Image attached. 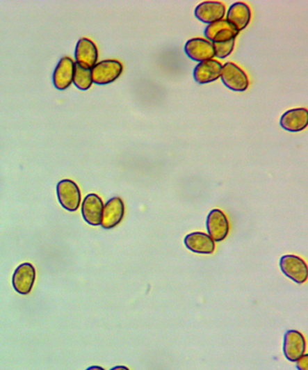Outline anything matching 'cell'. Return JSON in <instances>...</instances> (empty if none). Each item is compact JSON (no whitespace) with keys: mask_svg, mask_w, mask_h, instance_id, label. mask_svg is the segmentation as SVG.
Listing matches in <instances>:
<instances>
[{"mask_svg":"<svg viewBox=\"0 0 308 370\" xmlns=\"http://www.w3.org/2000/svg\"><path fill=\"white\" fill-rule=\"evenodd\" d=\"M57 198L66 211L74 212L79 209L81 193L79 186L70 179L60 181L56 186Z\"/></svg>","mask_w":308,"mask_h":370,"instance_id":"cell-1","label":"cell"},{"mask_svg":"<svg viewBox=\"0 0 308 370\" xmlns=\"http://www.w3.org/2000/svg\"><path fill=\"white\" fill-rule=\"evenodd\" d=\"M123 72L120 61L104 60L96 63L92 69V83L107 85L114 83Z\"/></svg>","mask_w":308,"mask_h":370,"instance_id":"cell-2","label":"cell"},{"mask_svg":"<svg viewBox=\"0 0 308 370\" xmlns=\"http://www.w3.org/2000/svg\"><path fill=\"white\" fill-rule=\"evenodd\" d=\"M220 78L232 92H243L249 88L250 81L246 72L234 63H226L222 65Z\"/></svg>","mask_w":308,"mask_h":370,"instance_id":"cell-3","label":"cell"},{"mask_svg":"<svg viewBox=\"0 0 308 370\" xmlns=\"http://www.w3.org/2000/svg\"><path fill=\"white\" fill-rule=\"evenodd\" d=\"M280 269L286 278L297 284L306 283L308 278L307 263L295 255H286L280 259Z\"/></svg>","mask_w":308,"mask_h":370,"instance_id":"cell-4","label":"cell"},{"mask_svg":"<svg viewBox=\"0 0 308 370\" xmlns=\"http://www.w3.org/2000/svg\"><path fill=\"white\" fill-rule=\"evenodd\" d=\"M36 278L34 266L30 263H23L15 270L12 284L14 289L21 296H27L31 293Z\"/></svg>","mask_w":308,"mask_h":370,"instance_id":"cell-5","label":"cell"},{"mask_svg":"<svg viewBox=\"0 0 308 370\" xmlns=\"http://www.w3.org/2000/svg\"><path fill=\"white\" fill-rule=\"evenodd\" d=\"M307 350L306 339L300 332L289 330L284 336L283 353L286 359L291 362H295L300 359Z\"/></svg>","mask_w":308,"mask_h":370,"instance_id":"cell-6","label":"cell"},{"mask_svg":"<svg viewBox=\"0 0 308 370\" xmlns=\"http://www.w3.org/2000/svg\"><path fill=\"white\" fill-rule=\"evenodd\" d=\"M208 235L214 242L225 241L229 234V224L225 212L214 209L208 214L206 219Z\"/></svg>","mask_w":308,"mask_h":370,"instance_id":"cell-7","label":"cell"},{"mask_svg":"<svg viewBox=\"0 0 308 370\" xmlns=\"http://www.w3.org/2000/svg\"><path fill=\"white\" fill-rule=\"evenodd\" d=\"M125 214V205L122 198L113 197L104 204L101 226L104 230H111L122 223Z\"/></svg>","mask_w":308,"mask_h":370,"instance_id":"cell-8","label":"cell"},{"mask_svg":"<svg viewBox=\"0 0 308 370\" xmlns=\"http://www.w3.org/2000/svg\"><path fill=\"white\" fill-rule=\"evenodd\" d=\"M104 203L96 193H90L81 203V215L90 226H99L102 223Z\"/></svg>","mask_w":308,"mask_h":370,"instance_id":"cell-9","label":"cell"},{"mask_svg":"<svg viewBox=\"0 0 308 370\" xmlns=\"http://www.w3.org/2000/svg\"><path fill=\"white\" fill-rule=\"evenodd\" d=\"M185 51L190 59L198 63L211 60L216 56L213 44L200 38L189 39L186 42Z\"/></svg>","mask_w":308,"mask_h":370,"instance_id":"cell-10","label":"cell"},{"mask_svg":"<svg viewBox=\"0 0 308 370\" xmlns=\"http://www.w3.org/2000/svg\"><path fill=\"white\" fill-rule=\"evenodd\" d=\"M238 32L225 19L210 24L204 29V36L211 44L227 42L236 38Z\"/></svg>","mask_w":308,"mask_h":370,"instance_id":"cell-11","label":"cell"},{"mask_svg":"<svg viewBox=\"0 0 308 370\" xmlns=\"http://www.w3.org/2000/svg\"><path fill=\"white\" fill-rule=\"evenodd\" d=\"M99 53L97 47L89 38H81L75 47L74 58L76 63L83 67L92 69L97 63Z\"/></svg>","mask_w":308,"mask_h":370,"instance_id":"cell-12","label":"cell"},{"mask_svg":"<svg viewBox=\"0 0 308 370\" xmlns=\"http://www.w3.org/2000/svg\"><path fill=\"white\" fill-rule=\"evenodd\" d=\"M226 8L220 1H204L195 9V16L199 21L207 25L222 20L225 16Z\"/></svg>","mask_w":308,"mask_h":370,"instance_id":"cell-13","label":"cell"},{"mask_svg":"<svg viewBox=\"0 0 308 370\" xmlns=\"http://www.w3.org/2000/svg\"><path fill=\"white\" fill-rule=\"evenodd\" d=\"M74 60L68 56L59 61L53 74V83L57 90H65L71 86L74 81Z\"/></svg>","mask_w":308,"mask_h":370,"instance_id":"cell-14","label":"cell"},{"mask_svg":"<svg viewBox=\"0 0 308 370\" xmlns=\"http://www.w3.org/2000/svg\"><path fill=\"white\" fill-rule=\"evenodd\" d=\"M280 126L286 131L297 133L303 131L308 126L307 108H293L286 111L280 118Z\"/></svg>","mask_w":308,"mask_h":370,"instance_id":"cell-15","label":"cell"},{"mask_svg":"<svg viewBox=\"0 0 308 370\" xmlns=\"http://www.w3.org/2000/svg\"><path fill=\"white\" fill-rule=\"evenodd\" d=\"M250 19H252V10L249 5L244 2H236L229 8L225 20L240 32L249 26Z\"/></svg>","mask_w":308,"mask_h":370,"instance_id":"cell-16","label":"cell"},{"mask_svg":"<svg viewBox=\"0 0 308 370\" xmlns=\"http://www.w3.org/2000/svg\"><path fill=\"white\" fill-rule=\"evenodd\" d=\"M222 65L216 60L199 63L194 70V79L198 84H207L218 80Z\"/></svg>","mask_w":308,"mask_h":370,"instance_id":"cell-17","label":"cell"},{"mask_svg":"<svg viewBox=\"0 0 308 370\" xmlns=\"http://www.w3.org/2000/svg\"><path fill=\"white\" fill-rule=\"evenodd\" d=\"M184 243L190 251L196 254L211 255L216 250V242L204 232H193L186 235Z\"/></svg>","mask_w":308,"mask_h":370,"instance_id":"cell-18","label":"cell"},{"mask_svg":"<svg viewBox=\"0 0 308 370\" xmlns=\"http://www.w3.org/2000/svg\"><path fill=\"white\" fill-rule=\"evenodd\" d=\"M72 83L81 90H88L92 85V69L83 67L75 63Z\"/></svg>","mask_w":308,"mask_h":370,"instance_id":"cell-19","label":"cell"},{"mask_svg":"<svg viewBox=\"0 0 308 370\" xmlns=\"http://www.w3.org/2000/svg\"><path fill=\"white\" fill-rule=\"evenodd\" d=\"M216 56L219 59H225L226 57L231 56L232 51L234 49L235 39L219 44H213Z\"/></svg>","mask_w":308,"mask_h":370,"instance_id":"cell-20","label":"cell"},{"mask_svg":"<svg viewBox=\"0 0 308 370\" xmlns=\"http://www.w3.org/2000/svg\"><path fill=\"white\" fill-rule=\"evenodd\" d=\"M297 368L298 370H308V355L305 354L297 360Z\"/></svg>","mask_w":308,"mask_h":370,"instance_id":"cell-21","label":"cell"},{"mask_svg":"<svg viewBox=\"0 0 308 370\" xmlns=\"http://www.w3.org/2000/svg\"><path fill=\"white\" fill-rule=\"evenodd\" d=\"M110 370H129L128 367L126 366H116L114 368L111 369Z\"/></svg>","mask_w":308,"mask_h":370,"instance_id":"cell-22","label":"cell"},{"mask_svg":"<svg viewBox=\"0 0 308 370\" xmlns=\"http://www.w3.org/2000/svg\"><path fill=\"white\" fill-rule=\"evenodd\" d=\"M86 370H105L104 368H102V367L99 366H92L89 367L88 369Z\"/></svg>","mask_w":308,"mask_h":370,"instance_id":"cell-23","label":"cell"}]
</instances>
